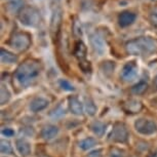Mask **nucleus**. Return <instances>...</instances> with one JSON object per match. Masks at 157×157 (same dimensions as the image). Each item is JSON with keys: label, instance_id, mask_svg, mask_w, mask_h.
Wrapping results in <instances>:
<instances>
[{"label": "nucleus", "instance_id": "obj_19", "mask_svg": "<svg viewBox=\"0 0 157 157\" xmlns=\"http://www.w3.org/2000/svg\"><path fill=\"white\" fill-rule=\"evenodd\" d=\"M85 110L90 115H94L97 112V107L94 104L91 100H86V104H85Z\"/></svg>", "mask_w": 157, "mask_h": 157}, {"label": "nucleus", "instance_id": "obj_14", "mask_svg": "<svg viewBox=\"0 0 157 157\" xmlns=\"http://www.w3.org/2000/svg\"><path fill=\"white\" fill-rule=\"evenodd\" d=\"M96 145H97V141L94 140V139L86 138V139H84V140L80 141L79 147H80L82 150H88V149H90V148L94 147Z\"/></svg>", "mask_w": 157, "mask_h": 157}, {"label": "nucleus", "instance_id": "obj_8", "mask_svg": "<svg viewBox=\"0 0 157 157\" xmlns=\"http://www.w3.org/2000/svg\"><path fill=\"white\" fill-rule=\"evenodd\" d=\"M69 107L71 112L75 115H82L83 113V106L78 98L75 96L69 98Z\"/></svg>", "mask_w": 157, "mask_h": 157}, {"label": "nucleus", "instance_id": "obj_1", "mask_svg": "<svg viewBox=\"0 0 157 157\" xmlns=\"http://www.w3.org/2000/svg\"><path fill=\"white\" fill-rule=\"evenodd\" d=\"M40 69L35 62H25L19 67L16 73V79L22 86H28L39 75Z\"/></svg>", "mask_w": 157, "mask_h": 157}, {"label": "nucleus", "instance_id": "obj_9", "mask_svg": "<svg viewBox=\"0 0 157 157\" xmlns=\"http://www.w3.org/2000/svg\"><path fill=\"white\" fill-rule=\"evenodd\" d=\"M47 105H48V101L46 99H44V98H35L30 103V110L33 112L41 111L43 109H45Z\"/></svg>", "mask_w": 157, "mask_h": 157}, {"label": "nucleus", "instance_id": "obj_17", "mask_svg": "<svg viewBox=\"0 0 157 157\" xmlns=\"http://www.w3.org/2000/svg\"><path fill=\"white\" fill-rule=\"evenodd\" d=\"M147 87H148L147 83L140 82V83L136 84L135 86L132 88V94H142L147 90Z\"/></svg>", "mask_w": 157, "mask_h": 157}, {"label": "nucleus", "instance_id": "obj_10", "mask_svg": "<svg viewBox=\"0 0 157 157\" xmlns=\"http://www.w3.org/2000/svg\"><path fill=\"white\" fill-rule=\"evenodd\" d=\"M59 128L56 125H46L43 127L42 132H41V137L45 140H50V139L55 138L58 135Z\"/></svg>", "mask_w": 157, "mask_h": 157}, {"label": "nucleus", "instance_id": "obj_6", "mask_svg": "<svg viewBox=\"0 0 157 157\" xmlns=\"http://www.w3.org/2000/svg\"><path fill=\"white\" fill-rule=\"evenodd\" d=\"M10 43L13 48L17 50H24L28 48L29 44H30V40H29L28 36H26L25 34H17L11 39Z\"/></svg>", "mask_w": 157, "mask_h": 157}, {"label": "nucleus", "instance_id": "obj_15", "mask_svg": "<svg viewBox=\"0 0 157 157\" xmlns=\"http://www.w3.org/2000/svg\"><path fill=\"white\" fill-rule=\"evenodd\" d=\"M1 60L3 63H13V62L17 61V57L13 54H10V52H6V50H1Z\"/></svg>", "mask_w": 157, "mask_h": 157}, {"label": "nucleus", "instance_id": "obj_16", "mask_svg": "<svg viewBox=\"0 0 157 157\" xmlns=\"http://www.w3.org/2000/svg\"><path fill=\"white\" fill-rule=\"evenodd\" d=\"M134 20H135V16H134V14H132V13H123L122 16H120V17H119L121 26L129 25V24H132V22H134Z\"/></svg>", "mask_w": 157, "mask_h": 157}, {"label": "nucleus", "instance_id": "obj_27", "mask_svg": "<svg viewBox=\"0 0 157 157\" xmlns=\"http://www.w3.org/2000/svg\"><path fill=\"white\" fill-rule=\"evenodd\" d=\"M13 134H14V132L13 129H10V128L2 129V135H3L4 137H13Z\"/></svg>", "mask_w": 157, "mask_h": 157}, {"label": "nucleus", "instance_id": "obj_5", "mask_svg": "<svg viewBox=\"0 0 157 157\" xmlns=\"http://www.w3.org/2000/svg\"><path fill=\"white\" fill-rule=\"evenodd\" d=\"M138 75V67L135 64V62H128L123 66V69L121 71V77L125 81H132Z\"/></svg>", "mask_w": 157, "mask_h": 157}, {"label": "nucleus", "instance_id": "obj_20", "mask_svg": "<svg viewBox=\"0 0 157 157\" xmlns=\"http://www.w3.org/2000/svg\"><path fill=\"white\" fill-rule=\"evenodd\" d=\"M1 152L3 154H10L13 152V148L10 142L2 140L1 141Z\"/></svg>", "mask_w": 157, "mask_h": 157}, {"label": "nucleus", "instance_id": "obj_11", "mask_svg": "<svg viewBox=\"0 0 157 157\" xmlns=\"http://www.w3.org/2000/svg\"><path fill=\"white\" fill-rule=\"evenodd\" d=\"M37 13H34L32 10H29L24 13V19H22V23L28 26H33L34 24L37 23Z\"/></svg>", "mask_w": 157, "mask_h": 157}, {"label": "nucleus", "instance_id": "obj_24", "mask_svg": "<svg viewBox=\"0 0 157 157\" xmlns=\"http://www.w3.org/2000/svg\"><path fill=\"white\" fill-rule=\"evenodd\" d=\"M60 84L63 90H68V91H71V90H74V86L70 82H68L67 80H61L60 81Z\"/></svg>", "mask_w": 157, "mask_h": 157}, {"label": "nucleus", "instance_id": "obj_22", "mask_svg": "<svg viewBox=\"0 0 157 157\" xmlns=\"http://www.w3.org/2000/svg\"><path fill=\"white\" fill-rule=\"evenodd\" d=\"M64 114H65L64 108L60 105V106H58V107L56 108L55 110L52 111V113H50V116H52V117H61V116H63Z\"/></svg>", "mask_w": 157, "mask_h": 157}, {"label": "nucleus", "instance_id": "obj_23", "mask_svg": "<svg viewBox=\"0 0 157 157\" xmlns=\"http://www.w3.org/2000/svg\"><path fill=\"white\" fill-rule=\"evenodd\" d=\"M10 94L8 91H6L5 93V87L4 86H2L1 88V104L3 105L4 103H6L8 100H10Z\"/></svg>", "mask_w": 157, "mask_h": 157}, {"label": "nucleus", "instance_id": "obj_13", "mask_svg": "<svg viewBox=\"0 0 157 157\" xmlns=\"http://www.w3.org/2000/svg\"><path fill=\"white\" fill-rule=\"evenodd\" d=\"M126 111L130 112V113H137L142 109V104L137 100H129L125 105H124Z\"/></svg>", "mask_w": 157, "mask_h": 157}, {"label": "nucleus", "instance_id": "obj_28", "mask_svg": "<svg viewBox=\"0 0 157 157\" xmlns=\"http://www.w3.org/2000/svg\"><path fill=\"white\" fill-rule=\"evenodd\" d=\"M152 22H153V24L157 25V13L156 11L152 13Z\"/></svg>", "mask_w": 157, "mask_h": 157}, {"label": "nucleus", "instance_id": "obj_21", "mask_svg": "<svg viewBox=\"0 0 157 157\" xmlns=\"http://www.w3.org/2000/svg\"><path fill=\"white\" fill-rule=\"evenodd\" d=\"M75 55L78 58H84L85 56V46L83 45V43H78L77 44L76 50H75Z\"/></svg>", "mask_w": 157, "mask_h": 157}, {"label": "nucleus", "instance_id": "obj_25", "mask_svg": "<svg viewBox=\"0 0 157 157\" xmlns=\"http://www.w3.org/2000/svg\"><path fill=\"white\" fill-rule=\"evenodd\" d=\"M124 153L122 150L117 149V148H114L111 151V157H123Z\"/></svg>", "mask_w": 157, "mask_h": 157}, {"label": "nucleus", "instance_id": "obj_26", "mask_svg": "<svg viewBox=\"0 0 157 157\" xmlns=\"http://www.w3.org/2000/svg\"><path fill=\"white\" fill-rule=\"evenodd\" d=\"M101 155H102V150L98 149V150L93 151V152L88 153L86 157H101Z\"/></svg>", "mask_w": 157, "mask_h": 157}, {"label": "nucleus", "instance_id": "obj_12", "mask_svg": "<svg viewBox=\"0 0 157 157\" xmlns=\"http://www.w3.org/2000/svg\"><path fill=\"white\" fill-rule=\"evenodd\" d=\"M90 128L94 132V135L99 136V137H102V136L105 134L107 125L103 122H100V121H94V122L90 124Z\"/></svg>", "mask_w": 157, "mask_h": 157}, {"label": "nucleus", "instance_id": "obj_18", "mask_svg": "<svg viewBox=\"0 0 157 157\" xmlns=\"http://www.w3.org/2000/svg\"><path fill=\"white\" fill-rule=\"evenodd\" d=\"M91 41H93V45H94V48H96L97 52H104V49H105V46H104V42H103V40L101 39V37L94 36Z\"/></svg>", "mask_w": 157, "mask_h": 157}, {"label": "nucleus", "instance_id": "obj_2", "mask_svg": "<svg viewBox=\"0 0 157 157\" xmlns=\"http://www.w3.org/2000/svg\"><path fill=\"white\" fill-rule=\"evenodd\" d=\"M127 52L132 55H149L155 52V42L150 38H139L127 43Z\"/></svg>", "mask_w": 157, "mask_h": 157}, {"label": "nucleus", "instance_id": "obj_7", "mask_svg": "<svg viewBox=\"0 0 157 157\" xmlns=\"http://www.w3.org/2000/svg\"><path fill=\"white\" fill-rule=\"evenodd\" d=\"M17 150L22 156H28L31 153V145L25 139H17L16 141Z\"/></svg>", "mask_w": 157, "mask_h": 157}, {"label": "nucleus", "instance_id": "obj_4", "mask_svg": "<svg viewBox=\"0 0 157 157\" xmlns=\"http://www.w3.org/2000/svg\"><path fill=\"white\" fill-rule=\"evenodd\" d=\"M135 127L138 132L142 135H152L156 132L157 125L154 121L146 118H140L135 122Z\"/></svg>", "mask_w": 157, "mask_h": 157}, {"label": "nucleus", "instance_id": "obj_3", "mask_svg": "<svg viewBox=\"0 0 157 157\" xmlns=\"http://www.w3.org/2000/svg\"><path fill=\"white\" fill-rule=\"evenodd\" d=\"M109 139L113 142H117V143H125L128 139V130H127L126 126L121 122L115 123Z\"/></svg>", "mask_w": 157, "mask_h": 157}, {"label": "nucleus", "instance_id": "obj_29", "mask_svg": "<svg viewBox=\"0 0 157 157\" xmlns=\"http://www.w3.org/2000/svg\"><path fill=\"white\" fill-rule=\"evenodd\" d=\"M154 83H155V85L157 86V76H156V78H155V80H154Z\"/></svg>", "mask_w": 157, "mask_h": 157}]
</instances>
